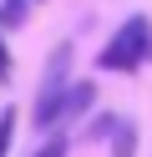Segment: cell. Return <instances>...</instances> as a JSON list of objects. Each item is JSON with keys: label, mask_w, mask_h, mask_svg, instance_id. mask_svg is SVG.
Here are the masks:
<instances>
[{"label": "cell", "mask_w": 152, "mask_h": 157, "mask_svg": "<svg viewBox=\"0 0 152 157\" xmlns=\"http://www.w3.org/2000/svg\"><path fill=\"white\" fill-rule=\"evenodd\" d=\"M147 61H152V21L147 15H127L107 36V46L96 51V71H107V76H132Z\"/></svg>", "instance_id": "1"}, {"label": "cell", "mask_w": 152, "mask_h": 157, "mask_svg": "<svg viewBox=\"0 0 152 157\" xmlns=\"http://www.w3.org/2000/svg\"><path fill=\"white\" fill-rule=\"evenodd\" d=\"M71 61H76V51H71V41H61L56 51L46 56V71H41L30 122H36V132H46V137L61 132V101H66V86H71Z\"/></svg>", "instance_id": "2"}, {"label": "cell", "mask_w": 152, "mask_h": 157, "mask_svg": "<svg viewBox=\"0 0 152 157\" xmlns=\"http://www.w3.org/2000/svg\"><path fill=\"white\" fill-rule=\"evenodd\" d=\"M96 81H71L66 86V101H61V122H71V117H91V106H96Z\"/></svg>", "instance_id": "3"}, {"label": "cell", "mask_w": 152, "mask_h": 157, "mask_svg": "<svg viewBox=\"0 0 152 157\" xmlns=\"http://www.w3.org/2000/svg\"><path fill=\"white\" fill-rule=\"evenodd\" d=\"M137 147H142V132H137V122L117 117V127H111V137H107V157H137Z\"/></svg>", "instance_id": "4"}, {"label": "cell", "mask_w": 152, "mask_h": 157, "mask_svg": "<svg viewBox=\"0 0 152 157\" xmlns=\"http://www.w3.org/2000/svg\"><path fill=\"white\" fill-rule=\"evenodd\" d=\"M30 21V0H0V31H20Z\"/></svg>", "instance_id": "5"}, {"label": "cell", "mask_w": 152, "mask_h": 157, "mask_svg": "<svg viewBox=\"0 0 152 157\" xmlns=\"http://www.w3.org/2000/svg\"><path fill=\"white\" fill-rule=\"evenodd\" d=\"M111 127H117V117H111V112H91L86 122H81V137H86V142H107Z\"/></svg>", "instance_id": "6"}, {"label": "cell", "mask_w": 152, "mask_h": 157, "mask_svg": "<svg viewBox=\"0 0 152 157\" xmlns=\"http://www.w3.org/2000/svg\"><path fill=\"white\" fill-rule=\"evenodd\" d=\"M15 127H20V112L0 106V157H10V147H15Z\"/></svg>", "instance_id": "7"}, {"label": "cell", "mask_w": 152, "mask_h": 157, "mask_svg": "<svg viewBox=\"0 0 152 157\" xmlns=\"http://www.w3.org/2000/svg\"><path fill=\"white\" fill-rule=\"evenodd\" d=\"M30 157H71V137H61V132H51V137H46V142H41V147H36V152H30Z\"/></svg>", "instance_id": "8"}, {"label": "cell", "mask_w": 152, "mask_h": 157, "mask_svg": "<svg viewBox=\"0 0 152 157\" xmlns=\"http://www.w3.org/2000/svg\"><path fill=\"white\" fill-rule=\"evenodd\" d=\"M15 66H10V51H5V31H0V81H10Z\"/></svg>", "instance_id": "9"}, {"label": "cell", "mask_w": 152, "mask_h": 157, "mask_svg": "<svg viewBox=\"0 0 152 157\" xmlns=\"http://www.w3.org/2000/svg\"><path fill=\"white\" fill-rule=\"evenodd\" d=\"M30 5H36V0H30Z\"/></svg>", "instance_id": "10"}]
</instances>
